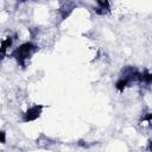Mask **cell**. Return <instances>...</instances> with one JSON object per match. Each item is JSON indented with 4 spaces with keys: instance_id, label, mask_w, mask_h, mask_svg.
I'll list each match as a JSON object with an SVG mask.
<instances>
[{
    "instance_id": "6da1fadb",
    "label": "cell",
    "mask_w": 152,
    "mask_h": 152,
    "mask_svg": "<svg viewBox=\"0 0 152 152\" xmlns=\"http://www.w3.org/2000/svg\"><path fill=\"white\" fill-rule=\"evenodd\" d=\"M38 50H39V48H38L37 45H34V44L31 43V42H26V43L21 44L20 46H18V48L13 51L12 56L17 59V62H18V64H19L20 66L25 68V66H26V61L30 59Z\"/></svg>"
},
{
    "instance_id": "7a4b0ae2",
    "label": "cell",
    "mask_w": 152,
    "mask_h": 152,
    "mask_svg": "<svg viewBox=\"0 0 152 152\" xmlns=\"http://www.w3.org/2000/svg\"><path fill=\"white\" fill-rule=\"evenodd\" d=\"M140 75H141V72H139L137 68L131 66V65H127V66H125L121 70L120 77L124 78V80H126L129 83V86H131L134 82H140Z\"/></svg>"
},
{
    "instance_id": "3957f363",
    "label": "cell",
    "mask_w": 152,
    "mask_h": 152,
    "mask_svg": "<svg viewBox=\"0 0 152 152\" xmlns=\"http://www.w3.org/2000/svg\"><path fill=\"white\" fill-rule=\"evenodd\" d=\"M76 8V4L72 0H62L59 2V7H58V15H59V20L63 21L65 20L71 13L72 11Z\"/></svg>"
},
{
    "instance_id": "277c9868",
    "label": "cell",
    "mask_w": 152,
    "mask_h": 152,
    "mask_svg": "<svg viewBox=\"0 0 152 152\" xmlns=\"http://www.w3.org/2000/svg\"><path fill=\"white\" fill-rule=\"evenodd\" d=\"M45 107H46L45 104H34V106L30 107V108L23 114V121H24V122H31V121L37 120V119L40 116L43 108H45Z\"/></svg>"
},
{
    "instance_id": "5b68a950",
    "label": "cell",
    "mask_w": 152,
    "mask_h": 152,
    "mask_svg": "<svg viewBox=\"0 0 152 152\" xmlns=\"http://www.w3.org/2000/svg\"><path fill=\"white\" fill-rule=\"evenodd\" d=\"M97 2V7L95 8V12L100 15H103V14H107L109 13L110 11V4H109V0H96Z\"/></svg>"
},
{
    "instance_id": "8992f818",
    "label": "cell",
    "mask_w": 152,
    "mask_h": 152,
    "mask_svg": "<svg viewBox=\"0 0 152 152\" xmlns=\"http://www.w3.org/2000/svg\"><path fill=\"white\" fill-rule=\"evenodd\" d=\"M12 43H13V38H12L11 36L2 40V43H1V57H2V58L5 57V55H6V50L12 45Z\"/></svg>"
},
{
    "instance_id": "52a82bcc",
    "label": "cell",
    "mask_w": 152,
    "mask_h": 152,
    "mask_svg": "<svg viewBox=\"0 0 152 152\" xmlns=\"http://www.w3.org/2000/svg\"><path fill=\"white\" fill-rule=\"evenodd\" d=\"M140 82L147 84V86H152V72H148L147 70H145L144 72H141L140 75Z\"/></svg>"
},
{
    "instance_id": "ba28073f",
    "label": "cell",
    "mask_w": 152,
    "mask_h": 152,
    "mask_svg": "<svg viewBox=\"0 0 152 152\" xmlns=\"http://www.w3.org/2000/svg\"><path fill=\"white\" fill-rule=\"evenodd\" d=\"M127 87H129V83L126 81V80H124V78H119L118 81H116V83H115V88L119 90V91H124Z\"/></svg>"
},
{
    "instance_id": "9c48e42d",
    "label": "cell",
    "mask_w": 152,
    "mask_h": 152,
    "mask_svg": "<svg viewBox=\"0 0 152 152\" xmlns=\"http://www.w3.org/2000/svg\"><path fill=\"white\" fill-rule=\"evenodd\" d=\"M141 121H147V122H150V124L152 125V113H148V114H146L145 116H142Z\"/></svg>"
},
{
    "instance_id": "30bf717a",
    "label": "cell",
    "mask_w": 152,
    "mask_h": 152,
    "mask_svg": "<svg viewBox=\"0 0 152 152\" xmlns=\"http://www.w3.org/2000/svg\"><path fill=\"white\" fill-rule=\"evenodd\" d=\"M0 135H1V142H2V144H5V142H6V137H5V132H4V131H1Z\"/></svg>"
},
{
    "instance_id": "8fae6325",
    "label": "cell",
    "mask_w": 152,
    "mask_h": 152,
    "mask_svg": "<svg viewBox=\"0 0 152 152\" xmlns=\"http://www.w3.org/2000/svg\"><path fill=\"white\" fill-rule=\"evenodd\" d=\"M146 150H148V151H152V140H148V146L146 147Z\"/></svg>"
},
{
    "instance_id": "7c38bea8",
    "label": "cell",
    "mask_w": 152,
    "mask_h": 152,
    "mask_svg": "<svg viewBox=\"0 0 152 152\" xmlns=\"http://www.w3.org/2000/svg\"><path fill=\"white\" fill-rule=\"evenodd\" d=\"M17 1H19V2H24V1H27V0H17Z\"/></svg>"
}]
</instances>
